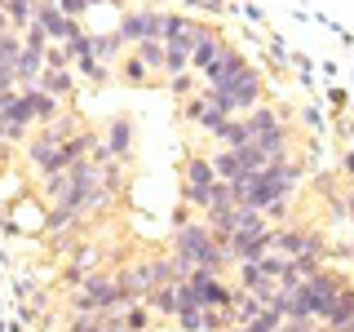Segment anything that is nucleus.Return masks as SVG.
I'll list each match as a JSON object with an SVG mask.
<instances>
[{"label":"nucleus","instance_id":"1","mask_svg":"<svg viewBox=\"0 0 354 332\" xmlns=\"http://www.w3.org/2000/svg\"><path fill=\"white\" fill-rule=\"evenodd\" d=\"M173 257L191 261V266H199V270H208V275L226 270V252L217 248L213 230H208L204 221H182V226L173 230Z\"/></svg>","mask_w":354,"mask_h":332},{"label":"nucleus","instance_id":"2","mask_svg":"<svg viewBox=\"0 0 354 332\" xmlns=\"http://www.w3.org/2000/svg\"><path fill=\"white\" fill-rule=\"evenodd\" d=\"M204 93L213 98L226 116H248L252 107H261V80H257L252 66H243L239 75H230V80L217 84V89H204Z\"/></svg>","mask_w":354,"mask_h":332},{"label":"nucleus","instance_id":"3","mask_svg":"<svg viewBox=\"0 0 354 332\" xmlns=\"http://www.w3.org/2000/svg\"><path fill=\"white\" fill-rule=\"evenodd\" d=\"M341 275H332V270H315L310 279L301 284V297H306V310H310V319H324L332 302H337V293H341Z\"/></svg>","mask_w":354,"mask_h":332},{"label":"nucleus","instance_id":"4","mask_svg":"<svg viewBox=\"0 0 354 332\" xmlns=\"http://www.w3.org/2000/svg\"><path fill=\"white\" fill-rule=\"evenodd\" d=\"M120 40L142 44V40H164V14L142 9V14H124L120 18Z\"/></svg>","mask_w":354,"mask_h":332},{"label":"nucleus","instance_id":"5","mask_svg":"<svg viewBox=\"0 0 354 332\" xmlns=\"http://www.w3.org/2000/svg\"><path fill=\"white\" fill-rule=\"evenodd\" d=\"M36 27L44 31V36H49V44H58V40L66 44V40L75 36V31H80V27H75V22L66 18L58 5H53V0H36Z\"/></svg>","mask_w":354,"mask_h":332},{"label":"nucleus","instance_id":"6","mask_svg":"<svg viewBox=\"0 0 354 332\" xmlns=\"http://www.w3.org/2000/svg\"><path fill=\"white\" fill-rule=\"evenodd\" d=\"M199 22L191 18H182V14H164V49H182V53H191L195 49V40H199Z\"/></svg>","mask_w":354,"mask_h":332},{"label":"nucleus","instance_id":"7","mask_svg":"<svg viewBox=\"0 0 354 332\" xmlns=\"http://www.w3.org/2000/svg\"><path fill=\"white\" fill-rule=\"evenodd\" d=\"M115 279H120V293H124V302H147L151 288H155V279H151V261H133L124 275H115Z\"/></svg>","mask_w":354,"mask_h":332},{"label":"nucleus","instance_id":"8","mask_svg":"<svg viewBox=\"0 0 354 332\" xmlns=\"http://www.w3.org/2000/svg\"><path fill=\"white\" fill-rule=\"evenodd\" d=\"M186 120H195V124H204L208 133H217L230 116H226V111H221L208 93H199V98H191V102H186Z\"/></svg>","mask_w":354,"mask_h":332},{"label":"nucleus","instance_id":"9","mask_svg":"<svg viewBox=\"0 0 354 332\" xmlns=\"http://www.w3.org/2000/svg\"><path fill=\"white\" fill-rule=\"evenodd\" d=\"M243 66H248V62H243V53H239V49H221L217 58L204 66V75H208V89L226 84L230 75H239V71H243Z\"/></svg>","mask_w":354,"mask_h":332},{"label":"nucleus","instance_id":"10","mask_svg":"<svg viewBox=\"0 0 354 332\" xmlns=\"http://www.w3.org/2000/svg\"><path fill=\"white\" fill-rule=\"evenodd\" d=\"M243 129H248V138H261V133H270V129H283V116L274 107H252L248 116H243Z\"/></svg>","mask_w":354,"mask_h":332},{"label":"nucleus","instance_id":"11","mask_svg":"<svg viewBox=\"0 0 354 332\" xmlns=\"http://www.w3.org/2000/svg\"><path fill=\"white\" fill-rule=\"evenodd\" d=\"M129 142H133V124H129V120H111V129H106L111 160H129Z\"/></svg>","mask_w":354,"mask_h":332},{"label":"nucleus","instance_id":"12","mask_svg":"<svg viewBox=\"0 0 354 332\" xmlns=\"http://www.w3.org/2000/svg\"><path fill=\"white\" fill-rule=\"evenodd\" d=\"M221 49H226V44L217 40V31H208V27H204V31H199V40H195V49H191V66H199V71H204V66L213 62Z\"/></svg>","mask_w":354,"mask_h":332},{"label":"nucleus","instance_id":"13","mask_svg":"<svg viewBox=\"0 0 354 332\" xmlns=\"http://www.w3.org/2000/svg\"><path fill=\"white\" fill-rule=\"evenodd\" d=\"M5 5V18H9V31H27L36 22V0H0Z\"/></svg>","mask_w":354,"mask_h":332},{"label":"nucleus","instance_id":"14","mask_svg":"<svg viewBox=\"0 0 354 332\" xmlns=\"http://www.w3.org/2000/svg\"><path fill=\"white\" fill-rule=\"evenodd\" d=\"M36 89H40V93H49V98H66V93L75 89V75H71V71H49V66H44Z\"/></svg>","mask_w":354,"mask_h":332},{"label":"nucleus","instance_id":"15","mask_svg":"<svg viewBox=\"0 0 354 332\" xmlns=\"http://www.w3.org/2000/svg\"><path fill=\"white\" fill-rule=\"evenodd\" d=\"M350 315H354V288H350V284H341L337 302H332V310L324 315V328H341V324H346Z\"/></svg>","mask_w":354,"mask_h":332},{"label":"nucleus","instance_id":"16","mask_svg":"<svg viewBox=\"0 0 354 332\" xmlns=\"http://www.w3.org/2000/svg\"><path fill=\"white\" fill-rule=\"evenodd\" d=\"M22 93H27V102H31V116H36V120H44V124H53V120H58V98L40 93L36 84H31V89H22Z\"/></svg>","mask_w":354,"mask_h":332},{"label":"nucleus","instance_id":"17","mask_svg":"<svg viewBox=\"0 0 354 332\" xmlns=\"http://www.w3.org/2000/svg\"><path fill=\"white\" fill-rule=\"evenodd\" d=\"M133 58H138L147 71H164V40H142V44H133Z\"/></svg>","mask_w":354,"mask_h":332},{"label":"nucleus","instance_id":"18","mask_svg":"<svg viewBox=\"0 0 354 332\" xmlns=\"http://www.w3.org/2000/svg\"><path fill=\"white\" fill-rule=\"evenodd\" d=\"M147 306H151V310H160V315H177V284H160V288H151Z\"/></svg>","mask_w":354,"mask_h":332},{"label":"nucleus","instance_id":"19","mask_svg":"<svg viewBox=\"0 0 354 332\" xmlns=\"http://www.w3.org/2000/svg\"><path fill=\"white\" fill-rule=\"evenodd\" d=\"M217 173H213V160H186V186H213Z\"/></svg>","mask_w":354,"mask_h":332},{"label":"nucleus","instance_id":"20","mask_svg":"<svg viewBox=\"0 0 354 332\" xmlns=\"http://www.w3.org/2000/svg\"><path fill=\"white\" fill-rule=\"evenodd\" d=\"M213 138H217L226 151H235V147H243V142H248V129H243V120H226V124H221Z\"/></svg>","mask_w":354,"mask_h":332},{"label":"nucleus","instance_id":"21","mask_svg":"<svg viewBox=\"0 0 354 332\" xmlns=\"http://www.w3.org/2000/svg\"><path fill=\"white\" fill-rule=\"evenodd\" d=\"M120 31H111V36H88V58H115L120 53Z\"/></svg>","mask_w":354,"mask_h":332},{"label":"nucleus","instance_id":"22","mask_svg":"<svg viewBox=\"0 0 354 332\" xmlns=\"http://www.w3.org/2000/svg\"><path fill=\"white\" fill-rule=\"evenodd\" d=\"M213 173H217V182H235V177L243 173V169H239V160H235V151L213 155Z\"/></svg>","mask_w":354,"mask_h":332},{"label":"nucleus","instance_id":"23","mask_svg":"<svg viewBox=\"0 0 354 332\" xmlns=\"http://www.w3.org/2000/svg\"><path fill=\"white\" fill-rule=\"evenodd\" d=\"M182 199L208 213V204H213V186H182Z\"/></svg>","mask_w":354,"mask_h":332},{"label":"nucleus","instance_id":"24","mask_svg":"<svg viewBox=\"0 0 354 332\" xmlns=\"http://www.w3.org/2000/svg\"><path fill=\"white\" fill-rule=\"evenodd\" d=\"M44 66H49V71H66V66H71L66 44H49V49H44Z\"/></svg>","mask_w":354,"mask_h":332},{"label":"nucleus","instance_id":"25","mask_svg":"<svg viewBox=\"0 0 354 332\" xmlns=\"http://www.w3.org/2000/svg\"><path fill=\"white\" fill-rule=\"evenodd\" d=\"M22 49H27V53H44V49H49V36H44L36 22H31V27L22 31Z\"/></svg>","mask_w":354,"mask_h":332},{"label":"nucleus","instance_id":"26","mask_svg":"<svg viewBox=\"0 0 354 332\" xmlns=\"http://www.w3.org/2000/svg\"><path fill=\"white\" fill-rule=\"evenodd\" d=\"M186 310H204V306H199L191 284H177V315H186Z\"/></svg>","mask_w":354,"mask_h":332},{"label":"nucleus","instance_id":"27","mask_svg":"<svg viewBox=\"0 0 354 332\" xmlns=\"http://www.w3.org/2000/svg\"><path fill=\"white\" fill-rule=\"evenodd\" d=\"M71 332H106V319L102 315H75Z\"/></svg>","mask_w":354,"mask_h":332},{"label":"nucleus","instance_id":"28","mask_svg":"<svg viewBox=\"0 0 354 332\" xmlns=\"http://www.w3.org/2000/svg\"><path fill=\"white\" fill-rule=\"evenodd\" d=\"M177 319H182V332H204V310H186Z\"/></svg>","mask_w":354,"mask_h":332},{"label":"nucleus","instance_id":"29","mask_svg":"<svg viewBox=\"0 0 354 332\" xmlns=\"http://www.w3.org/2000/svg\"><path fill=\"white\" fill-rule=\"evenodd\" d=\"M53 5H58V9H62V14H66V18H71V22H75V18H80V14H84V9H88V0H53Z\"/></svg>","mask_w":354,"mask_h":332},{"label":"nucleus","instance_id":"30","mask_svg":"<svg viewBox=\"0 0 354 332\" xmlns=\"http://www.w3.org/2000/svg\"><path fill=\"white\" fill-rule=\"evenodd\" d=\"M124 75H129L133 84H142V80H147V66H142L138 58H129V66H124Z\"/></svg>","mask_w":354,"mask_h":332},{"label":"nucleus","instance_id":"31","mask_svg":"<svg viewBox=\"0 0 354 332\" xmlns=\"http://www.w3.org/2000/svg\"><path fill=\"white\" fill-rule=\"evenodd\" d=\"M22 133H27V129H18V124H9V120H0V138H22Z\"/></svg>","mask_w":354,"mask_h":332},{"label":"nucleus","instance_id":"32","mask_svg":"<svg viewBox=\"0 0 354 332\" xmlns=\"http://www.w3.org/2000/svg\"><path fill=\"white\" fill-rule=\"evenodd\" d=\"M173 93H191V75H173Z\"/></svg>","mask_w":354,"mask_h":332},{"label":"nucleus","instance_id":"33","mask_svg":"<svg viewBox=\"0 0 354 332\" xmlns=\"http://www.w3.org/2000/svg\"><path fill=\"white\" fill-rule=\"evenodd\" d=\"M18 80H14V75H9V71H0V93H5V89H14Z\"/></svg>","mask_w":354,"mask_h":332},{"label":"nucleus","instance_id":"34","mask_svg":"<svg viewBox=\"0 0 354 332\" xmlns=\"http://www.w3.org/2000/svg\"><path fill=\"white\" fill-rule=\"evenodd\" d=\"M328 332H354V315H350V319H346L341 328H328Z\"/></svg>","mask_w":354,"mask_h":332},{"label":"nucleus","instance_id":"35","mask_svg":"<svg viewBox=\"0 0 354 332\" xmlns=\"http://www.w3.org/2000/svg\"><path fill=\"white\" fill-rule=\"evenodd\" d=\"M106 332H129V328L124 324H106Z\"/></svg>","mask_w":354,"mask_h":332},{"label":"nucleus","instance_id":"36","mask_svg":"<svg viewBox=\"0 0 354 332\" xmlns=\"http://www.w3.org/2000/svg\"><path fill=\"white\" fill-rule=\"evenodd\" d=\"M221 332H243V324H226V328H221Z\"/></svg>","mask_w":354,"mask_h":332},{"label":"nucleus","instance_id":"37","mask_svg":"<svg viewBox=\"0 0 354 332\" xmlns=\"http://www.w3.org/2000/svg\"><path fill=\"white\" fill-rule=\"evenodd\" d=\"M346 208H350V221H354V191H350V199H346Z\"/></svg>","mask_w":354,"mask_h":332},{"label":"nucleus","instance_id":"38","mask_svg":"<svg viewBox=\"0 0 354 332\" xmlns=\"http://www.w3.org/2000/svg\"><path fill=\"white\" fill-rule=\"evenodd\" d=\"M0 31H9V18H5V9H0Z\"/></svg>","mask_w":354,"mask_h":332},{"label":"nucleus","instance_id":"39","mask_svg":"<svg viewBox=\"0 0 354 332\" xmlns=\"http://www.w3.org/2000/svg\"><path fill=\"white\" fill-rule=\"evenodd\" d=\"M88 5H106V0H88Z\"/></svg>","mask_w":354,"mask_h":332},{"label":"nucleus","instance_id":"40","mask_svg":"<svg viewBox=\"0 0 354 332\" xmlns=\"http://www.w3.org/2000/svg\"><path fill=\"white\" fill-rule=\"evenodd\" d=\"M0 9H5V5H0Z\"/></svg>","mask_w":354,"mask_h":332}]
</instances>
